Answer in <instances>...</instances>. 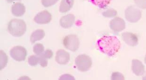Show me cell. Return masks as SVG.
<instances>
[{
    "mask_svg": "<svg viewBox=\"0 0 146 80\" xmlns=\"http://www.w3.org/2000/svg\"><path fill=\"white\" fill-rule=\"evenodd\" d=\"M63 45L67 49L72 52H76L78 49L80 42L76 35L71 34L65 37L64 39Z\"/></svg>",
    "mask_w": 146,
    "mask_h": 80,
    "instance_id": "5b68a950",
    "label": "cell"
},
{
    "mask_svg": "<svg viewBox=\"0 0 146 80\" xmlns=\"http://www.w3.org/2000/svg\"><path fill=\"white\" fill-rule=\"evenodd\" d=\"M75 64L79 71L86 72L92 66V60L90 56L87 55H80L76 58Z\"/></svg>",
    "mask_w": 146,
    "mask_h": 80,
    "instance_id": "3957f363",
    "label": "cell"
},
{
    "mask_svg": "<svg viewBox=\"0 0 146 80\" xmlns=\"http://www.w3.org/2000/svg\"><path fill=\"white\" fill-rule=\"evenodd\" d=\"M28 62L32 67L37 65L39 63V55H31L28 59Z\"/></svg>",
    "mask_w": 146,
    "mask_h": 80,
    "instance_id": "e0dca14e",
    "label": "cell"
},
{
    "mask_svg": "<svg viewBox=\"0 0 146 80\" xmlns=\"http://www.w3.org/2000/svg\"><path fill=\"white\" fill-rule=\"evenodd\" d=\"M58 0H42V3L44 7H49L53 5Z\"/></svg>",
    "mask_w": 146,
    "mask_h": 80,
    "instance_id": "44dd1931",
    "label": "cell"
},
{
    "mask_svg": "<svg viewBox=\"0 0 146 80\" xmlns=\"http://www.w3.org/2000/svg\"><path fill=\"white\" fill-rule=\"evenodd\" d=\"M131 70L137 76H141L145 72V66L141 61L133 59L131 63Z\"/></svg>",
    "mask_w": 146,
    "mask_h": 80,
    "instance_id": "30bf717a",
    "label": "cell"
},
{
    "mask_svg": "<svg viewBox=\"0 0 146 80\" xmlns=\"http://www.w3.org/2000/svg\"><path fill=\"white\" fill-rule=\"evenodd\" d=\"M11 12L14 16L20 17L23 16L26 12V8L22 3H15L12 5Z\"/></svg>",
    "mask_w": 146,
    "mask_h": 80,
    "instance_id": "4fadbf2b",
    "label": "cell"
},
{
    "mask_svg": "<svg viewBox=\"0 0 146 80\" xmlns=\"http://www.w3.org/2000/svg\"><path fill=\"white\" fill-rule=\"evenodd\" d=\"M110 28L114 32H121L125 28V23L123 19L116 17L111 20L110 23Z\"/></svg>",
    "mask_w": 146,
    "mask_h": 80,
    "instance_id": "52a82bcc",
    "label": "cell"
},
{
    "mask_svg": "<svg viewBox=\"0 0 146 80\" xmlns=\"http://www.w3.org/2000/svg\"><path fill=\"white\" fill-rule=\"evenodd\" d=\"M55 60L58 64L66 65L70 60V54L64 50H59L56 53Z\"/></svg>",
    "mask_w": 146,
    "mask_h": 80,
    "instance_id": "8fae6325",
    "label": "cell"
},
{
    "mask_svg": "<svg viewBox=\"0 0 146 80\" xmlns=\"http://www.w3.org/2000/svg\"><path fill=\"white\" fill-rule=\"evenodd\" d=\"M125 18L130 23H135L139 21L141 17V12L139 9L131 6L127 7L125 12Z\"/></svg>",
    "mask_w": 146,
    "mask_h": 80,
    "instance_id": "277c9868",
    "label": "cell"
},
{
    "mask_svg": "<svg viewBox=\"0 0 146 80\" xmlns=\"http://www.w3.org/2000/svg\"><path fill=\"white\" fill-rule=\"evenodd\" d=\"M8 3H13L14 1H19V0H6Z\"/></svg>",
    "mask_w": 146,
    "mask_h": 80,
    "instance_id": "484cf974",
    "label": "cell"
},
{
    "mask_svg": "<svg viewBox=\"0 0 146 80\" xmlns=\"http://www.w3.org/2000/svg\"><path fill=\"white\" fill-rule=\"evenodd\" d=\"M97 46L102 52L109 56H113L119 51L121 42L115 36H104L97 41Z\"/></svg>",
    "mask_w": 146,
    "mask_h": 80,
    "instance_id": "6da1fadb",
    "label": "cell"
},
{
    "mask_svg": "<svg viewBox=\"0 0 146 80\" xmlns=\"http://www.w3.org/2000/svg\"><path fill=\"white\" fill-rule=\"evenodd\" d=\"M144 62H145V64H146V54L145 55V58H144Z\"/></svg>",
    "mask_w": 146,
    "mask_h": 80,
    "instance_id": "83f0119b",
    "label": "cell"
},
{
    "mask_svg": "<svg viewBox=\"0 0 146 80\" xmlns=\"http://www.w3.org/2000/svg\"><path fill=\"white\" fill-rule=\"evenodd\" d=\"M8 30L11 35L14 37H21L24 34L27 30L26 23L21 19H12L9 23Z\"/></svg>",
    "mask_w": 146,
    "mask_h": 80,
    "instance_id": "7a4b0ae2",
    "label": "cell"
},
{
    "mask_svg": "<svg viewBox=\"0 0 146 80\" xmlns=\"http://www.w3.org/2000/svg\"><path fill=\"white\" fill-rule=\"evenodd\" d=\"M117 14V12L116 10L112 9H107V10H106L102 13L103 16L108 18H114L116 16Z\"/></svg>",
    "mask_w": 146,
    "mask_h": 80,
    "instance_id": "d6986e66",
    "label": "cell"
},
{
    "mask_svg": "<svg viewBox=\"0 0 146 80\" xmlns=\"http://www.w3.org/2000/svg\"><path fill=\"white\" fill-rule=\"evenodd\" d=\"M10 55L11 57L16 61L22 62L26 60L27 55V51L23 47L16 46L11 49Z\"/></svg>",
    "mask_w": 146,
    "mask_h": 80,
    "instance_id": "8992f818",
    "label": "cell"
},
{
    "mask_svg": "<svg viewBox=\"0 0 146 80\" xmlns=\"http://www.w3.org/2000/svg\"><path fill=\"white\" fill-rule=\"evenodd\" d=\"M44 51V47L43 45L40 43H37L33 47V51L34 53L37 55H39L43 53Z\"/></svg>",
    "mask_w": 146,
    "mask_h": 80,
    "instance_id": "ac0fdd59",
    "label": "cell"
},
{
    "mask_svg": "<svg viewBox=\"0 0 146 80\" xmlns=\"http://www.w3.org/2000/svg\"><path fill=\"white\" fill-rule=\"evenodd\" d=\"M137 7L143 9H146V0H134Z\"/></svg>",
    "mask_w": 146,
    "mask_h": 80,
    "instance_id": "7402d4cb",
    "label": "cell"
},
{
    "mask_svg": "<svg viewBox=\"0 0 146 80\" xmlns=\"http://www.w3.org/2000/svg\"><path fill=\"white\" fill-rule=\"evenodd\" d=\"M75 21V16L72 14H69L61 18L60 20V24L62 27L67 29L73 26Z\"/></svg>",
    "mask_w": 146,
    "mask_h": 80,
    "instance_id": "7c38bea8",
    "label": "cell"
},
{
    "mask_svg": "<svg viewBox=\"0 0 146 80\" xmlns=\"http://www.w3.org/2000/svg\"><path fill=\"white\" fill-rule=\"evenodd\" d=\"M143 80H146V75L145 76H144L143 78Z\"/></svg>",
    "mask_w": 146,
    "mask_h": 80,
    "instance_id": "4316f807",
    "label": "cell"
},
{
    "mask_svg": "<svg viewBox=\"0 0 146 80\" xmlns=\"http://www.w3.org/2000/svg\"><path fill=\"white\" fill-rule=\"evenodd\" d=\"M74 3V0H62L60 7V11L61 13H66L72 8Z\"/></svg>",
    "mask_w": 146,
    "mask_h": 80,
    "instance_id": "5bb4252c",
    "label": "cell"
},
{
    "mask_svg": "<svg viewBox=\"0 0 146 80\" xmlns=\"http://www.w3.org/2000/svg\"><path fill=\"white\" fill-rule=\"evenodd\" d=\"M111 79L112 80H125V77L123 74L119 72H114L112 74Z\"/></svg>",
    "mask_w": 146,
    "mask_h": 80,
    "instance_id": "ffe728a7",
    "label": "cell"
},
{
    "mask_svg": "<svg viewBox=\"0 0 146 80\" xmlns=\"http://www.w3.org/2000/svg\"><path fill=\"white\" fill-rule=\"evenodd\" d=\"M39 56V64L42 67H46L48 65V60L42 53Z\"/></svg>",
    "mask_w": 146,
    "mask_h": 80,
    "instance_id": "603a6c76",
    "label": "cell"
},
{
    "mask_svg": "<svg viewBox=\"0 0 146 80\" xmlns=\"http://www.w3.org/2000/svg\"><path fill=\"white\" fill-rule=\"evenodd\" d=\"M121 37L122 40L130 47H135L139 43L137 36L131 32H123L121 35Z\"/></svg>",
    "mask_w": 146,
    "mask_h": 80,
    "instance_id": "9c48e42d",
    "label": "cell"
},
{
    "mask_svg": "<svg viewBox=\"0 0 146 80\" xmlns=\"http://www.w3.org/2000/svg\"><path fill=\"white\" fill-rule=\"evenodd\" d=\"M45 34L43 30L38 29L32 33L30 37V41L33 44L39 40H42L44 37Z\"/></svg>",
    "mask_w": 146,
    "mask_h": 80,
    "instance_id": "9a60e30c",
    "label": "cell"
},
{
    "mask_svg": "<svg viewBox=\"0 0 146 80\" xmlns=\"http://www.w3.org/2000/svg\"><path fill=\"white\" fill-rule=\"evenodd\" d=\"M43 54L46 59H51L53 55V52L51 50L47 49L43 53Z\"/></svg>",
    "mask_w": 146,
    "mask_h": 80,
    "instance_id": "cb8c5ba5",
    "label": "cell"
},
{
    "mask_svg": "<svg viewBox=\"0 0 146 80\" xmlns=\"http://www.w3.org/2000/svg\"><path fill=\"white\" fill-rule=\"evenodd\" d=\"M91 3L100 9H105L111 3L112 0H90Z\"/></svg>",
    "mask_w": 146,
    "mask_h": 80,
    "instance_id": "2e32d148",
    "label": "cell"
},
{
    "mask_svg": "<svg viewBox=\"0 0 146 80\" xmlns=\"http://www.w3.org/2000/svg\"><path fill=\"white\" fill-rule=\"evenodd\" d=\"M52 19L51 14L47 10H43L37 14L34 18V21L38 24H47Z\"/></svg>",
    "mask_w": 146,
    "mask_h": 80,
    "instance_id": "ba28073f",
    "label": "cell"
},
{
    "mask_svg": "<svg viewBox=\"0 0 146 80\" xmlns=\"http://www.w3.org/2000/svg\"><path fill=\"white\" fill-rule=\"evenodd\" d=\"M60 80H75L74 78L70 75H64L60 78Z\"/></svg>",
    "mask_w": 146,
    "mask_h": 80,
    "instance_id": "d4e9b609",
    "label": "cell"
}]
</instances>
